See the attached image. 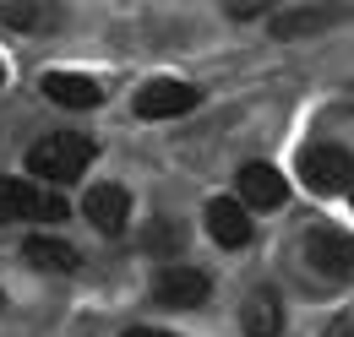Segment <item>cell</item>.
Returning <instances> with one entry per match:
<instances>
[{
	"label": "cell",
	"mask_w": 354,
	"mask_h": 337,
	"mask_svg": "<svg viewBox=\"0 0 354 337\" xmlns=\"http://www.w3.org/2000/svg\"><path fill=\"white\" fill-rule=\"evenodd\" d=\"M306 261L322 278H354V234H344V229H310Z\"/></svg>",
	"instance_id": "277c9868"
},
{
	"label": "cell",
	"mask_w": 354,
	"mask_h": 337,
	"mask_svg": "<svg viewBox=\"0 0 354 337\" xmlns=\"http://www.w3.org/2000/svg\"><path fill=\"white\" fill-rule=\"evenodd\" d=\"M44 93L55 104H66V109H93V104H104V87L93 82V77H77V71H49Z\"/></svg>",
	"instance_id": "30bf717a"
},
{
	"label": "cell",
	"mask_w": 354,
	"mask_h": 337,
	"mask_svg": "<svg viewBox=\"0 0 354 337\" xmlns=\"http://www.w3.org/2000/svg\"><path fill=\"white\" fill-rule=\"evenodd\" d=\"M126 337H169V332H153V327H131Z\"/></svg>",
	"instance_id": "9a60e30c"
},
{
	"label": "cell",
	"mask_w": 354,
	"mask_h": 337,
	"mask_svg": "<svg viewBox=\"0 0 354 337\" xmlns=\"http://www.w3.org/2000/svg\"><path fill=\"white\" fill-rule=\"evenodd\" d=\"M0 87H6V66H0Z\"/></svg>",
	"instance_id": "2e32d148"
},
{
	"label": "cell",
	"mask_w": 354,
	"mask_h": 337,
	"mask_svg": "<svg viewBox=\"0 0 354 337\" xmlns=\"http://www.w3.org/2000/svg\"><path fill=\"white\" fill-rule=\"evenodd\" d=\"M283 196H289V185H283V174L272 164H245L240 168V202H245V207L272 212V207H283Z\"/></svg>",
	"instance_id": "ba28073f"
},
{
	"label": "cell",
	"mask_w": 354,
	"mask_h": 337,
	"mask_svg": "<svg viewBox=\"0 0 354 337\" xmlns=\"http://www.w3.org/2000/svg\"><path fill=\"white\" fill-rule=\"evenodd\" d=\"M300 180H306L316 196H338L349 185V153L333 147V142H316L300 153Z\"/></svg>",
	"instance_id": "3957f363"
},
{
	"label": "cell",
	"mask_w": 354,
	"mask_h": 337,
	"mask_svg": "<svg viewBox=\"0 0 354 337\" xmlns=\"http://www.w3.org/2000/svg\"><path fill=\"white\" fill-rule=\"evenodd\" d=\"M196 109V87L191 82H175V77H158L136 93V115L142 120H169V115H185Z\"/></svg>",
	"instance_id": "5b68a950"
},
{
	"label": "cell",
	"mask_w": 354,
	"mask_h": 337,
	"mask_svg": "<svg viewBox=\"0 0 354 337\" xmlns=\"http://www.w3.org/2000/svg\"><path fill=\"white\" fill-rule=\"evenodd\" d=\"M22 256H28L39 272H77V251H71L66 240H49V234H33V240L22 245Z\"/></svg>",
	"instance_id": "8fae6325"
},
{
	"label": "cell",
	"mask_w": 354,
	"mask_h": 337,
	"mask_svg": "<svg viewBox=\"0 0 354 337\" xmlns=\"http://www.w3.org/2000/svg\"><path fill=\"white\" fill-rule=\"evenodd\" d=\"M88 164H93V142L77 136V131H55V136H44V142L28 153V168H33L39 180H49V185L77 180Z\"/></svg>",
	"instance_id": "6da1fadb"
},
{
	"label": "cell",
	"mask_w": 354,
	"mask_h": 337,
	"mask_svg": "<svg viewBox=\"0 0 354 337\" xmlns=\"http://www.w3.org/2000/svg\"><path fill=\"white\" fill-rule=\"evenodd\" d=\"M82 212H88V223L98 234H120L126 218H131V196H126V185H93Z\"/></svg>",
	"instance_id": "52a82bcc"
},
{
	"label": "cell",
	"mask_w": 354,
	"mask_h": 337,
	"mask_svg": "<svg viewBox=\"0 0 354 337\" xmlns=\"http://www.w3.org/2000/svg\"><path fill=\"white\" fill-rule=\"evenodd\" d=\"M153 294H158V305L191 310V305H202V299L213 294V283H207V272H196V267H164V272L153 278Z\"/></svg>",
	"instance_id": "8992f818"
},
{
	"label": "cell",
	"mask_w": 354,
	"mask_h": 337,
	"mask_svg": "<svg viewBox=\"0 0 354 337\" xmlns=\"http://www.w3.org/2000/svg\"><path fill=\"white\" fill-rule=\"evenodd\" d=\"M278 327H283V316H278V299L267 289L245 299V337H278Z\"/></svg>",
	"instance_id": "7c38bea8"
},
{
	"label": "cell",
	"mask_w": 354,
	"mask_h": 337,
	"mask_svg": "<svg viewBox=\"0 0 354 337\" xmlns=\"http://www.w3.org/2000/svg\"><path fill=\"white\" fill-rule=\"evenodd\" d=\"M0 218H11V223H60L66 218V202L44 191V185H33V180H0Z\"/></svg>",
	"instance_id": "7a4b0ae2"
},
{
	"label": "cell",
	"mask_w": 354,
	"mask_h": 337,
	"mask_svg": "<svg viewBox=\"0 0 354 337\" xmlns=\"http://www.w3.org/2000/svg\"><path fill=\"white\" fill-rule=\"evenodd\" d=\"M0 17L17 22V28H28V22H33V6H0Z\"/></svg>",
	"instance_id": "5bb4252c"
},
{
	"label": "cell",
	"mask_w": 354,
	"mask_h": 337,
	"mask_svg": "<svg viewBox=\"0 0 354 337\" xmlns=\"http://www.w3.org/2000/svg\"><path fill=\"white\" fill-rule=\"evenodd\" d=\"M147 245H153V251H180V245H185V234H180V223H169V218H158V223H153V234H147Z\"/></svg>",
	"instance_id": "4fadbf2b"
},
{
	"label": "cell",
	"mask_w": 354,
	"mask_h": 337,
	"mask_svg": "<svg viewBox=\"0 0 354 337\" xmlns=\"http://www.w3.org/2000/svg\"><path fill=\"white\" fill-rule=\"evenodd\" d=\"M344 337H354V332H344Z\"/></svg>",
	"instance_id": "e0dca14e"
},
{
	"label": "cell",
	"mask_w": 354,
	"mask_h": 337,
	"mask_svg": "<svg viewBox=\"0 0 354 337\" xmlns=\"http://www.w3.org/2000/svg\"><path fill=\"white\" fill-rule=\"evenodd\" d=\"M207 234H213L218 245H229V251H240V245L251 240V212L240 207V202H229V196L207 202Z\"/></svg>",
	"instance_id": "9c48e42d"
}]
</instances>
